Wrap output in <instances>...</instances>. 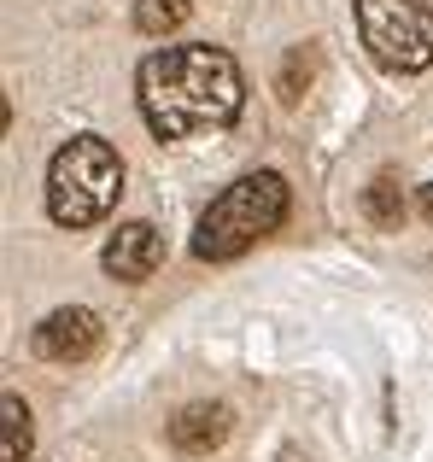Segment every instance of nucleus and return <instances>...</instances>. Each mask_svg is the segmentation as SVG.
I'll return each instance as SVG.
<instances>
[{"label": "nucleus", "instance_id": "obj_1", "mask_svg": "<svg viewBox=\"0 0 433 462\" xmlns=\"http://www.w3.org/2000/svg\"><path fill=\"white\" fill-rule=\"evenodd\" d=\"M141 117L159 141H188L199 129H228L246 106V77L240 65L211 42L159 47L135 70Z\"/></svg>", "mask_w": 433, "mask_h": 462}, {"label": "nucleus", "instance_id": "obj_2", "mask_svg": "<svg viewBox=\"0 0 433 462\" xmlns=\"http://www.w3.org/2000/svg\"><path fill=\"white\" fill-rule=\"evenodd\" d=\"M281 223H287V181L275 170H252L206 205V217L194 228V258L228 263L240 252H252L263 235H275Z\"/></svg>", "mask_w": 433, "mask_h": 462}, {"label": "nucleus", "instance_id": "obj_3", "mask_svg": "<svg viewBox=\"0 0 433 462\" xmlns=\"http://www.w3.org/2000/svg\"><path fill=\"white\" fill-rule=\"evenodd\" d=\"M124 193V158L100 135H70L47 164V217L59 228H94Z\"/></svg>", "mask_w": 433, "mask_h": 462}, {"label": "nucleus", "instance_id": "obj_4", "mask_svg": "<svg viewBox=\"0 0 433 462\" xmlns=\"http://www.w3.org/2000/svg\"><path fill=\"white\" fill-rule=\"evenodd\" d=\"M357 30L381 70H428L433 65V6L422 0H357Z\"/></svg>", "mask_w": 433, "mask_h": 462}, {"label": "nucleus", "instance_id": "obj_5", "mask_svg": "<svg viewBox=\"0 0 433 462\" xmlns=\"http://www.w3.org/2000/svg\"><path fill=\"white\" fill-rule=\"evenodd\" d=\"M94 346H100V316L82 310V305H65V310L41 316L35 334H30V351L47 357V363H82Z\"/></svg>", "mask_w": 433, "mask_h": 462}, {"label": "nucleus", "instance_id": "obj_6", "mask_svg": "<svg viewBox=\"0 0 433 462\" xmlns=\"http://www.w3.org/2000/svg\"><path fill=\"white\" fill-rule=\"evenodd\" d=\"M100 263H106L112 282H147V275L164 263V235L152 223H124L112 240H106Z\"/></svg>", "mask_w": 433, "mask_h": 462}, {"label": "nucleus", "instance_id": "obj_7", "mask_svg": "<svg viewBox=\"0 0 433 462\" xmlns=\"http://www.w3.org/2000/svg\"><path fill=\"white\" fill-rule=\"evenodd\" d=\"M228 410L223 404H182L176 410V421H170V445L182 457H211L216 445L228 439Z\"/></svg>", "mask_w": 433, "mask_h": 462}, {"label": "nucleus", "instance_id": "obj_8", "mask_svg": "<svg viewBox=\"0 0 433 462\" xmlns=\"http://www.w3.org/2000/svg\"><path fill=\"white\" fill-rule=\"evenodd\" d=\"M0 421H6V439H0V462H23L30 457V404H23L18 393H6L0 398Z\"/></svg>", "mask_w": 433, "mask_h": 462}, {"label": "nucleus", "instance_id": "obj_9", "mask_svg": "<svg viewBox=\"0 0 433 462\" xmlns=\"http://www.w3.org/2000/svg\"><path fill=\"white\" fill-rule=\"evenodd\" d=\"M188 12H194V0H135V30L141 35H170V30H182Z\"/></svg>", "mask_w": 433, "mask_h": 462}, {"label": "nucleus", "instance_id": "obj_10", "mask_svg": "<svg viewBox=\"0 0 433 462\" xmlns=\"http://www.w3.org/2000/svg\"><path fill=\"white\" fill-rule=\"evenodd\" d=\"M364 211L375 217L381 228H399L404 223V193H399V176H375L364 188Z\"/></svg>", "mask_w": 433, "mask_h": 462}, {"label": "nucleus", "instance_id": "obj_11", "mask_svg": "<svg viewBox=\"0 0 433 462\" xmlns=\"http://www.w3.org/2000/svg\"><path fill=\"white\" fill-rule=\"evenodd\" d=\"M422 217H428V223H433V181H428V188H422Z\"/></svg>", "mask_w": 433, "mask_h": 462}]
</instances>
